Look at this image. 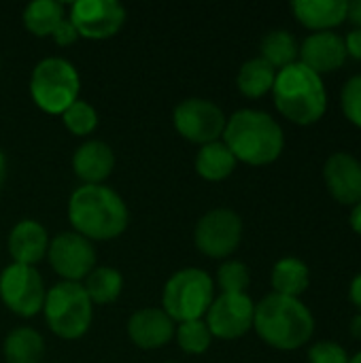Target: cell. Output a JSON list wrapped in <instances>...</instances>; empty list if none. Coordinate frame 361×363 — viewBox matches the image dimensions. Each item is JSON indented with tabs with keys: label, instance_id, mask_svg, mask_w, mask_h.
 Listing matches in <instances>:
<instances>
[{
	"label": "cell",
	"instance_id": "12",
	"mask_svg": "<svg viewBox=\"0 0 361 363\" xmlns=\"http://www.w3.org/2000/svg\"><path fill=\"white\" fill-rule=\"evenodd\" d=\"M72 26L79 36L104 40L115 36L126 23V9L117 0H77L70 6Z\"/></svg>",
	"mask_w": 361,
	"mask_h": 363
},
{
	"label": "cell",
	"instance_id": "39",
	"mask_svg": "<svg viewBox=\"0 0 361 363\" xmlns=\"http://www.w3.org/2000/svg\"><path fill=\"white\" fill-rule=\"evenodd\" d=\"M349 363H361V351L360 353H355L353 357H349Z\"/></svg>",
	"mask_w": 361,
	"mask_h": 363
},
{
	"label": "cell",
	"instance_id": "36",
	"mask_svg": "<svg viewBox=\"0 0 361 363\" xmlns=\"http://www.w3.org/2000/svg\"><path fill=\"white\" fill-rule=\"evenodd\" d=\"M351 228H353L355 234H360L361 236V202L360 204H355L353 211H351Z\"/></svg>",
	"mask_w": 361,
	"mask_h": 363
},
{
	"label": "cell",
	"instance_id": "18",
	"mask_svg": "<svg viewBox=\"0 0 361 363\" xmlns=\"http://www.w3.org/2000/svg\"><path fill=\"white\" fill-rule=\"evenodd\" d=\"M115 168V153L102 140H85L72 155V170L83 185H102Z\"/></svg>",
	"mask_w": 361,
	"mask_h": 363
},
{
	"label": "cell",
	"instance_id": "26",
	"mask_svg": "<svg viewBox=\"0 0 361 363\" xmlns=\"http://www.w3.org/2000/svg\"><path fill=\"white\" fill-rule=\"evenodd\" d=\"M262 60L268 62L274 70H283L289 64H296L298 57V43L291 32L287 30H272L262 40Z\"/></svg>",
	"mask_w": 361,
	"mask_h": 363
},
{
	"label": "cell",
	"instance_id": "22",
	"mask_svg": "<svg viewBox=\"0 0 361 363\" xmlns=\"http://www.w3.org/2000/svg\"><path fill=\"white\" fill-rule=\"evenodd\" d=\"M45 357V340L32 328H15L4 338L6 363H40Z\"/></svg>",
	"mask_w": 361,
	"mask_h": 363
},
{
	"label": "cell",
	"instance_id": "34",
	"mask_svg": "<svg viewBox=\"0 0 361 363\" xmlns=\"http://www.w3.org/2000/svg\"><path fill=\"white\" fill-rule=\"evenodd\" d=\"M349 298H351V302L357 306L361 311V272L351 281V287H349Z\"/></svg>",
	"mask_w": 361,
	"mask_h": 363
},
{
	"label": "cell",
	"instance_id": "35",
	"mask_svg": "<svg viewBox=\"0 0 361 363\" xmlns=\"http://www.w3.org/2000/svg\"><path fill=\"white\" fill-rule=\"evenodd\" d=\"M347 19H351V23H355V28H360L361 30V0L349 2V9H347Z\"/></svg>",
	"mask_w": 361,
	"mask_h": 363
},
{
	"label": "cell",
	"instance_id": "11",
	"mask_svg": "<svg viewBox=\"0 0 361 363\" xmlns=\"http://www.w3.org/2000/svg\"><path fill=\"white\" fill-rule=\"evenodd\" d=\"M51 268L68 283H79L96 268V249L91 240L77 232H62L49 242Z\"/></svg>",
	"mask_w": 361,
	"mask_h": 363
},
{
	"label": "cell",
	"instance_id": "2",
	"mask_svg": "<svg viewBox=\"0 0 361 363\" xmlns=\"http://www.w3.org/2000/svg\"><path fill=\"white\" fill-rule=\"evenodd\" d=\"M223 143L236 157L251 166H266L281 157L285 147L283 128L264 111H236L223 130Z\"/></svg>",
	"mask_w": 361,
	"mask_h": 363
},
{
	"label": "cell",
	"instance_id": "21",
	"mask_svg": "<svg viewBox=\"0 0 361 363\" xmlns=\"http://www.w3.org/2000/svg\"><path fill=\"white\" fill-rule=\"evenodd\" d=\"M311 283L309 266L298 257H283L272 268V289L279 296L300 298Z\"/></svg>",
	"mask_w": 361,
	"mask_h": 363
},
{
	"label": "cell",
	"instance_id": "4",
	"mask_svg": "<svg viewBox=\"0 0 361 363\" xmlns=\"http://www.w3.org/2000/svg\"><path fill=\"white\" fill-rule=\"evenodd\" d=\"M272 94L279 113L298 125H313L328 111V91L323 79L302 62L289 64L277 72Z\"/></svg>",
	"mask_w": 361,
	"mask_h": 363
},
{
	"label": "cell",
	"instance_id": "17",
	"mask_svg": "<svg viewBox=\"0 0 361 363\" xmlns=\"http://www.w3.org/2000/svg\"><path fill=\"white\" fill-rule=\"evenodd\" d=\"M49 251V234L47 230L34 219H21L13 225L9 234V253L13 264L34 266L38 264Z\"/></svg>",
	"mask_w": 361,
	"mask_h": 363
},
{
	"label": "cell",
	"instance_id": "15",
	"mask_svg": "<svg viewBox=\"0 0 361 363\" xmlns=\"http://www.w3.org/2000/svg\"><path fill=\"white\" fill-rule=\"evenodd\" d=\"M300 62L317 72L319 77L323 72L338 70L347 62V47L345 38H340L334 32H315L304 38L302 47L298 49Z\"/></svg>",
	"mask_w": 361,
	"mask_h": 363
},
{
	"label": "cell",
	"instance_id": "3",
	"mask_svg": "<svg viewBox=\"0 0 361 363\" xmlns=\"http://www.w3.org/2000/svg\"><path fill=\"white\" fill-rule=\"evenodd\" d=\"M253 328L266 345L279 351H296L313 338L315 319L298 298L270 294L255 304Z\"/></svg>",
	"mask_w": 361,
	"mask_h": 363
},
{
	"label": "cell",
	"instance_id": "25",
	"mask_svg": "<svg viewBox=\"0 0 361 363\" xmlns=\"http://www.w3.org/2000/svg\"><path fill=\"white\" fill-rule=\"evenodd\" d=\"M83 289L91 304H113L123 291V277L117 268L100 266L87 274Z\"/></svg>",
	"mask_w": 361,
	"mask_h": 363
},
{
	"label": "cell",
	"instance_id": "32",
	"mask_svg": "<svg viewBox=\"0 0 361 363\" xmlns=\"http://www.w3.org/2000/svg\"><path fill=\"white\" fill-rule=\"evenodd\" d=\"M51 36H53V40H55L60 47H68V45H72V43L79 38V32H77V28L72 26V21L66 17V19L55 28V32H53Z\"/></svg>",
	"mask_w": 361,
	"mask_h": 363
},
{
	"label": "cell",
	"instance_id": "31",
	"mask_svg": "<svg viewBox=\"0 0 361 363\" xmlns=\"http://www.w3.org/2000/svg\"><path fill=\"white\" fill-rule=\"evenodd\" d=\"M309 363H349V355L336 342H317L309 351Z\"/></svg>",
	"mask_w": 361,
	"mask_h": 363
},
{
	"label": "cell",
	"instance_id": "23",
	"mask_svg": "<svg viewBox=\"0 0 361 363\" xmlns=\"http://www.w3.org/2000/svg\"><path fill=\"white\" fill-rule=\"evenodd\" d=\"M64 19V4L57 0H34L23 9V26L38 38L51 36Z\"/></svg>",
	"mask_w": 361,
	"mask_h": 363
},
{
	"label": "cell",
	"instance_id": "1",
	"mask_svg": "<svg viewBox=\"0 0 361 363\" xmlns=\"http://www.w3.org/2000/svg\"><path fill=\"white\" fill-rule=\"evenodd\" d=\"M68 219L87 240H113L126 232L130 213L123 198L106 185H81L68 200Z\"/></svg>",
	"mask_w": 361,
	"mask_h": 363
},
{
	"label": "cell",
	"instance_id": "28",
	"mask_svg": "<svg viewBox=\"0 0 361 363\" xmlns=\"http://www.w3.org/2000/svg\"><path fill=\"white\" fill-rule=\"evenodd\" d=\"M62 121L74 136H87L98 125V113L87 100H77L62 113Z\"/></svg>",
	"mask_w": 361,
	"mask_h": 363
},
{
	"label": "cell",
	"instance_id": "10",
	"mask_svg": "<svg viewBox=\"0 0 361 363\" xmlns=\"http://www.w3.org/2000/svg\"><path fill=\"white\" fill-rule=\"evenodd\" d=\"M194 240L204 255L213 259H223L232 255L243 240V219L230 208L209 211L196 223Z\"/></svg>",
	"mask_w": 361,
	"mask_h": 363
},
{
	"label": "cell",
	"instance_id": "16",
	"mask_svg": "<svg viewBox=\"0 0 361 363\" xmlns=\"http://www.w3.org/2000/svg\"><path fill=\"white\" fill-rule=\"evenodd\" d=\"M128 336L138 349H162L174 336V321L162 308H143L130 317Z\"/></svg>",
	"mask_w": 361,
	"mask_h": 363
},
{
	"label": "cell",
	"instance_id": "8",
	"mask_svg": "<svg viewBox=\"0 0 361 363\" xmlns=\"http://www.w3.org/2000/svg\"><path fill=\"white\" fill-rule=\"evenodd\" d=\"M172 121L185 140L202 147L223 136L228 117L215 102L206 98H187L177 104Z\"/></svg>",
	"mask_w": 361,
	"mask_h": 363
},
{
	"label": "cell",
	"instance_id": "27",
	"mask_svg": "<svg viewBox=\"0 0 361 363\" xmlns=\"http://www.w3.org/2000/svg\"><path fill=\"white\" fill-rule=\"evenodd\" d=\"M174 338H177V345L181 347V351H185L189 355L206 353L213 342V334L204 319L179 323V328L174 330Z\"/></svg>",
	"mask_w": 361,
	"mask_h": 363
},
{
	"label": "cell",
	"instance_id": "19",
	"mask_svg": "<svg viewBox=\"0 0 361 363\" xmlns=\"http://www.w3.org/2000/svg\"><path fill=\"white\" fill-rule=\"evenodd\" d=\"M349 2L345 0H294L291 11L296 19L315 32H332L347 19Z\"/></svg>",
	"mask_w": 361,
	"mask_h": 363
},
{
	"label": "cell",
	"instance_id": "30",
	"mask_svg": "<svg viewBox=\"0 0 361 363\" xmlns=\"http://www.w3.org/2000/svg\"><path fill=\"white\" fill-rule=\"evenodd\" d=\"M340 104H343V113L345 117L353 123L361 128V74L351 77L345 87H343V94H340Z\"/></svg>",
	"mask_w": 361,
	"mask_h": 363
},
{
	"label": "cell",
	"instance_id": "7",
	"mask_svg": "<svg viewBox=\"0 0 361 363\" xmlns=\"http://www.w3.org/2000/svg\"><path fill=\"white\" fill-rule=\"evenodd\" d=\"M213 300V279L200 268H183L166 281L162 294V311L174 323L196 321L206 317Z\"/></svg>",
	"mask_w": 361,
	"mask_h": 363
},
{
	"label": "cell",
	"instance_id": "14",
	"mask_svg": "<svg viewBox=\"0 0 361 363\" xmlns=\"http://www.w3.org/2000/svg\"><path fill=\"white\" fill-rule=\"evenodd\" d=\"M323 179L330 196L340 204L361 202V162L351 153H334L323 166Z\"/></svg>",
	"mask_w": 361,
	"mask_h": 363
},
{
	"label": "cell",
	"instance_id": "33",
	"mask_svg": "<svg viewBox=\"0 0 361 363\" xmlns=\"http://www.w3.org/2000/svg\"><path fill=\"white\" fill-rule=\"evenodd\" d=\"M345 47H347V55L355 57V60H361V30L355 28L347 34L345 38Z\"/></svg>",
	"mask_w": 361,
	"mask_h": 363
},
{
	"label": "cell",
	"instance_id": "29",
	"mask_svg": "<svg viewBox=\"0 0 361 363\" xmlns=\"http://www.w3.org/2000/svg\"><path fill=\"white\" fill-rule=\"evenodd\" d=\"M217 283L223 289V294H245L251 283V272H249L247 264L230 259L219 266Z\"/></svg>",
	"mask_w": 361,
	"mask_h": 363
},
{
	"label": "cell",
	"instance_id": "9",
	"mask_svg": "<svg viewBox=\"0 0 361 363\" xmlns=\"http://www.w3.org/2000/svg\"><path fill=\"white\" fill-rule=\"evenodd\" d=\"M45 283L34 266L11 264L0 274V298L4 306L19 317H34L45 304Z\"/></svg>",
	"mask_w": 361,
	"mask_h": 363
},
{
	"label": "cell",
	"instance_id": "38",
	"mask_svg": "<svg viewBox=\"0 0 361 363\" xmlns=\"http://www.w3.org/2000/svg\"><path fill=\"white\" fill-rule=\"evenodd\" d=\"M4 177H6V157H4V153L0 149V187L4 183Z\"/></svg>",
	"mask_w": 361,
	"mask_h": 363
},
{
	"label": "cell",
	"instance_id": "5",
	"mask_svg": "<svg viewBox=\"0 0 361 363\" xmlns=\"http://www.w3.org/2000/svg\"><path fill=\"white\" fill-rule=\"evenodd\" d=\"M47 328L62 340H79L87 334L94 317V304L81 283H55L43 304Z\"/></svg>",
	"mask_w": 361,
	"mask_h": 363
},
{
	"label": "cell",
	"instance_id": "24",
	"mask_svg": "<svg viewBox=\"0 0 361 363\" xmlns=\"http://www.w3.org/2000/svg\"><path fill=\"white\" fill-rule=\"evenodd\" d=\"M274 79H277V70L268 62H264L262 57H253L240 66L238 77H236V85H238L243 96L262 98L268 91H272Z\"/></svg>",
	"mask_w": 361,
	"mask_h": 363
},
{
	"label": "cell",
	"instance_id": "37",
	"mask_svg": "<svg viewBox=\"0 0 361 363\" xmlns=\"http://www.w3.org/2000/svg\"><path fill=\"white\" fill-rule=\"evenodd\" d=\"M349 330H351V334H353L355 338H361V315H357V317H353V319H351Z\"/></svg>",
	"mask_w": 361,
	"mask_h": 363
},
{
	"label": "cell",
	"instance_id": "13",
	"mask_svg": "<svg viewBox=\"0 0 361 363\" xmlns=\"http://www.w3.org/2000/svg\"><path fill=\"white\" fill-rule=\"evenodd\" d=\"M255 304L247 294H221L206 313V325L215 338L236 340L253 328Z\"/></svg>",
	"mask_w": 361,
	"mask_h": 363
},
{
	"label": "cell",
	"instance_id": "6",
	"mask_svg": "<svg viewBox=\"0 0 361 363\" xmlns=\"http://www.w3.org/2000/svg\"><path fill=\"white\" fill-rule=\"evenodd\" d=\"M79 89L81 77L74 64L64 57H45L30 74V96L34 104L49 115H62L74 104Z\"/></svg>",
	"mask_w": 361,
	"mask_h": 363
},
{
	"label": "cell",
	"instance_id": "20",
	"mask_svg": "<svg viewBox=\"0 0 361 363\" xmlns=\"http://www.w3.org/2000/svg\"><path fill=\"white\" fill-rule=\"evenodd\" d=\"M236 168V157L226 147L223 140H215L209 145H202L196 155V172L204 181H223L228 179Z\"/></svg>",
	"mask_w": 361,
	"mask_h": 363
}]
</instances>
